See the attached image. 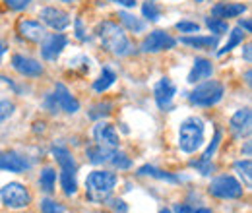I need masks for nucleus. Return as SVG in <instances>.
Listing matches in <instances>:
<instances>
[{
  "instance_id": "obj_1",
  "label": "nucleus",
  "mask_w": 252,
  "mask_h": 213,
  "mask_svg": "<svg viewBox=\"0 0 252 213\" xmlns=\"http://www.w3.org/2000/svg\"><path fill=\"white\" fill-rule=\"evenodd\" d=\"M97 35L107 51H111L117 57H126L132 53V43L126 37L125 30L115 22H103L97 28Z\"/></svg>"
},
{
  "instance_id": "obj_2",
  "label": "nucleus",
  "mask_w": 252,
  "mask_h": 213,
  "mask_svg": "<svg viewBox=\"0 0 252 213\" xmlns=\"http://www.w3.org/2000/svg\"><path fill=\"white\" fill-rule=\"evenodd\" d=\"M117 186V175L109 173V171H94L88 179H86V192H88V200H92L95 204H103L109 200V196L113 194Z\"/></svg>"
},
{
  "instance_id": "obj_3",
  "label": "nucleus",
  "mask_w": 252,
  "mask_h": 213,
  "mask_svg": "<svg viewBox=\"0 0 252 213\" xmlns=\"http://www.w3.org/2000/svg\"><path fill=\"white\" fill-rule=\"evenodd\" d=\"M204 144V121L190 117L179 128V148L185 153H194Z\"/></svg>"
},
{
  "instance_id": "obj_4",
  "label": "nucleus",
  "mask_w": 252,
  "mask_h": 213,
  "mask_svg": "<svg viewBox=\"0 0 252 213\" xmlns=\"http://www.w3.org/2000/svg\"><path fill=\"white\" fill-rule=\"evenodd\" d=\"M53 155L55 159L59 161L61 169H63V175H61V184H63V190L66 196H72L76 194L78 190V183H76V163H74V157L70 155V152L66 148H53Z\"/></svg>"
},
{
  "instance_id": "obj_5",
  "label": "nucleus",
  "mask_w": 252,
  "mask_h": 213,
  "mask_svg": "<svg viewBox=\"0 0 252 213\" xmlns=\"http://www.w3.org/2000/svg\"><path fill=\"white\" fill-rule=\"evenodd\" d=\"M43 105H45V109H47L49 113L64 111V113H68V115H74V113H78V109H80V103L70 95L68 88H66L64 84H57L55 91L47 95V99H45Z\"/></svg>"
},
{
  "instance_id": "obj_6",
  "label": "nucleus",
  "mask_w": 252,
  "mask_h": 213,
  "mask_svg": "<svg viewBox=\"0 0 252 213\" xmlns=\"http://www.w3.org/2000/svg\"><path fill=\"white\" fill-rule=\"evenodd\" d=\"M223 99V86L220 82H204L196 86V90L189 95V101L196 107H212Z\"/></svg>"
},
{
  "instance_id": "obj_7",
  "label": "nucleus",
  "mask_w": 252,
  "mask_h": 213,
  "mask_svg": "<svg viewBox=\"0 0 252 213\" xmlns=\"http://www.w3.org/2000/svg\"><path fill=\"white\" fill-rule=\"evenodd\" d=\"M0 198L4 202V206L12 208V210H22L28 208L32 202V196L28 192V188L20 183H10L4 188H0Z\"/></svg>"
},
{
  "instance_id": "obj_8",
  "label": "nucleus",
  "mask_w": 252,
  "mask_h": 213,
  "mask_svg": "<svg viewBox=\"0 0 252 213\" xmlns=\"http://www.w3.org/2000/svg\"><path fill=\"white\" fill-rule=\"evenodd\" d=\"M210 194L216 198H221V200H237L243 196V184L237 179L225 175L210 184Z\"/></svg>"
},
{
  "instance_id": "obj_9",
  "label": "nucleus",
  "mask_w": 252,
  "mask_h": 213,
  "mask_svg": "<svg viewBox=\"0 0 252 213\" xmlns=\"http://www.w3.org/2000/svg\"><path fill=\"white\" fill-rule=\"evenodd\" d=\"M177 45V41L169 35V33H165V31H152L146 39H144V43H142V51L144 53H159V51H169V49H173Z\"/></svg>"
},
{
  "instance_id": "obj_10",
  "label": "nucleus",
  "mask_w": 252,
  "mask_h": 213,
  "mask_svg": "<svg viewBox=\"0 0 252 213\" xmlns=\"http://www.w3.org/2000/svg\"><path fill=\"white\" fill-rule=\"evenodd\" d=\"M66 43H68V39L63 33H53V35L45 37L41 41V57L45 61H57L66 49Z\"/></svg>"
},
{
  "instance_id": "obj_11",
  "label": "nucleus",
  "mask_w": 252,
  "mask_h": 213,
  "mask_svg": "<svg viewBox=\"0 0 252 213\" xmlns=\"http://www.w3.org/2000/svg\"><path fill=\"white\" fill-rule=\"evenodd\" d=\"M94 136L95 142L99 148H105V150H117L119 148V134L115 130V126L107 124V122H99L94 128Z\"/></svg>"
},
{
  "instance_id": "obj_12",
  "label": "nucleus",
  "mask_w": 252,
  "mask_h": 213,
  "mask_svg": "<svg viewBox=\"0 0 252 213\" xmlns=\"http://www.w3.org/2000/svg\"><path fill=\"white\" fill-rule=\"evenodd\" d=\"M39 18L43 20L45 26H49V28H53V30L57 31H63L70 26V16L66 12H63V10H59V8H53V6L43 8Z\"/></svg>"
},
{
  "instance_id": "obj_13",
  "label": "nucleus",
  "mask_w": 252,
  "mask_h": 213,
  "mask_svg": "<svg viewBox=\"0 0 252 213\" xmlns=\"http://www.w3.org/2000/svg\"><path fill=\"white\" fill-rule=\"evenodd\" d=\"M231 132L235 138H247L252 130V113L251 109H241L233 115V119L229 122Z\"/></svg>"
},
{
  "instance_id": "obj_14",
  "label": "nucleus",
  "mask_w": 252,
  "mask_h": 213,
  "mask_svg": "<svg viewBox=\"0 0 252 213\" xmlns=\"http://www.w3.org/2000/svg\"><path fill=\"white\" fill-rule=\"evenodd\" d=\"M12 66L18 74L26 76V78H37L43 74V66L37 61H33L30 57H24V55H14L12 57Z\"/></svg>"
},
{
  "instance_id": "obj_15",
  "label": "nucleus",
  "mask_w": 252,
  "mask_h": 213,
  "mask_svg": "<svg viewBox=\"0 0 252 213\" xmlns=\"http://www.w3.org/2000/svg\"><path fill=\"white\" fill-rule=\"evenodd\" d=\"M156 103H158L159 109H169L171 107V101H173V97L177 95V88H175V84L169 80V78H161L158 84H156Z\"/></svg>"
},
{
  "instance_id": "obj_16",
  "label": "nucleus",
  "mask_w": 252,
  "mask_h": 213,
  "mask_svg": "<svg viewBox=\"0 0 252 213\" xmlns=\"http://www.w3.org/2000/svg\"><path fill=\"white\" fill-rule=\"evenodd\" d=\"M18 33H20L24 39L32 41V43H41V41L47 37L45 28H43L39 22H35V20H22V22L18 24Z\"/></svg>"
},
{
  "instance_id": "obj_17",
  "label": "nucleus",
  "mask_w": 252,
  "mask_h": 213,
  "mask_svg": "<svg viewBox=\"0 0 252 213\" xmlns=\"http://www.w3.org/2000/svg\"><path fill=\"white\" fill-rule=\"evenodd\" d=\"M30 167V163L14 152L0 153V171H10V173H22Z\"/></svg>"
},
{
  "instance_id": "obj_18",
  "label": "nucleus",
  "mask_w": 252,
  "mask_h": 213,
  "mask_svg": "<svg viewBox=\"0 0 252 213\" xmlns=\"http://www.w3.org/2000/svg\"><path fill=\"white\" fill-rule=\"evenodd\" d=\"M214 74V64L208 59H196L194 66L189 74V84H196V82H202V80H208L210 76Z\"/></svg>"
},
{
  "instance_id": "obj_19",
  "label": "nucleus",
  "mask_w": 252,
  "mask_h": 213,
  "mask_svg": "<svg viewBox=\"0 0 252 213\" xmlns=\"http://www.w3.org/2000/svg\"><path fill=\"white\" fill-rule=\"evenodd\" d=\"M247 12V6L245 4H216L214 8H212V16L214 18H220V20H229V18H237V16H241V14H245Z\"/></svg>"
},
{
  "instance_id": "obj_20",
  "label": "nucleus",
  "mask_w": 252,
  "mask_h": 213,
  "mask_svg": "<svg viewBox=\"0 0 252 213\" xmlns=\"http://www.w3.org/2000/svg\"><path fill=\"white\" fill-rule=\"evenodd\" d=\"M183 45H189L194 49H216L218 47V37H183L181 39Z\"/></svg>"
},
{
  "instance_id": "obj_21",
  "label": "nucleus",
  "mask_w": 252,
  "mask_h": 213,
  "mask_svg": "<svg viewBox=\"0 0 252 213\" xmlns=\"http://www.w3.org/2000/svg\"><path fill=\"white\" fill-rule=\"evenodd\" d=\"M115 80H117V76H115V72L111 70V68H103L101 70V74H99V78L94 82V90L99 93L107 91L113 84H115Z\"/></svg>"
},
{
  "instance_id": "obj_22",
  "label": "nucleus",
  "mask_w": 252,
  "mask_h": 213,
  "mask_svg": "<svg viewBox=\"0 0 252 213\" xmlns=\"http://www.w3.org/2000/svg\"><path fill=\"white\" fill-rule=\"evenodd\" d=\"M138 175H150V177H154V179H159V181H167V183H181V179L179 177H175V175H171V173H165V171H161V169H156V167H152V165H144L140 171H138Z\"/></svg>"
},
{
  "instance_id": "obj_23",
  "label": "nucleus",
  "mask_w": 252,
  "mask_h": 213,
  "mask_svg": "<svg viewBox=\"0 0 252 213\" xmlns=\"http://www.w3.org/2000/svg\"><path fill=\"white\" fill-rule=\"evenodd\" d=\"M245 35H247V33L241 30V28H235V30L229 33V41L225 43V47L218 51V57H223L225 53H231V51H233V49H235L237 45H241V43H243Z\"/></svg>"
},
{
  "instance_id": "obj_24",
  "label": "nucleus",
  "mask_w": 252,
  "mask_h": 213,
  "mask_svg": "<svg viewBox=\"0 0 252 213\" xmlns=\"http://www.w3.org/2000/svg\"><path fill=\"white\" fill-rule=\"evenodd\" d=\"M119 18H121V22L125 24L126 28L130 31H134V33H142L146 30V22L136 18V16H132V14H128V12H119Z\"/></svg>"
},
{
  "instance_id": "obj_25",
  "label": "nucleus",
  "mask_w": 252,
  "mask_h": 213,
  "mask_svg": "<svg viewBox=\"0 0 252 213\" xmlns=\"http://www.w3.org/2000/svg\"><path fill=\"white\" fill-rule=\"evenodd\" d=\"M113 153H115V150H105V148H99V146L88 148V157H90V161H92L94 165L107 163V161L113 157Z\"/></svg>"
},
{
  "instance_id": "obj_26",
  "label": "nucleus",
  "mask_w": 252,
  "mask_h": 213,
  "mask_svg": "<svg viewBox=\"0 0 252 213\" xmlns=\"http://www.w3.org/2000/svg\"><path fill=\"white\" fill-rule=\"evenodd\" d=\"M55 183H57V173H55V169H51V167L43 169V173H41V177H39V186H41V190H45L47 194H51V192L55 190Z\"/></svg>"
},
{
  "instance_id": "obj_27",
  "label": "nucleus",
  "mask_w": 252,
  "mask_h": 213,
  "mask_svg": "<svg viewBox=\"0 0 252 213\" xmlns=\"http://www.w3.org/2000/svg\"><path fill=\"white\" fill-rule=\"evenodd\" d=\"M235 171L239 173V177L245 181L247 186H251L252 184V163H251V159L237 161V163H235Z\"/></svg>"
},
{
  "instance_id": "obj_28",
  "label": "nucleus",
  "mask_w": 252,
  "mask_h": 213,
  "mask_svg": "<svg viewBox=\"0 0 252 213\" xmlns=\"http://www.w3.org/2000/svg\"><path fill=\"white\" fill-rule=\"evenodd\" d=\"M111 111H113V105H111L109 101H105V103H97V105H94V107L90 109L88 117H90V119H94V121H97V119L109 117V115H111Z\"/></svg>"
},
{
  "instance_id": "obj_29",
  "label": "nucleus",
  "mask_w": 252,
  "mask_h": 213,
  "mask_svg": "<svg viewBox=\"0 0 252 213\" xmlns=\"http://www.w3.org/2000/svg\"><path fill=\"white\" fill-rule=\"evenodd\" d=\"M206 26H208V30L212 31V33H216V37H220L223 33H227L229 31V26H227V22L225 20H220V18H206Z\"/></svg>"
},
{
  "instance_id": "obj_30",
  "label": "nucleus",
  "mask_w": 252,
  "mask_h": 213,
  "mask_svg": "<svg viewBox=\"0 0 252 213\" xmlns=\"http://www.w3.org/2000/svg\"><path fill=\"white\" fill-rule=\"evenodd\" d=\"M142 14H144V18L148 22H159V18H161V10H159V6L154 0L152 2H146L142 6Z\"/></svg>"
},
{
  "instance_id": "obj_31",
  "label": "nucleus",
  "mask_w": 252,
  "mask_h": 213,
  "mask_svg": "<svg viewBox=\"0 0 252 213\" xmlns=\"http://www.w3.org/2000/svg\"><path fill=\"white\" fill-rule=\"evenodd\" d=\"M109 161H111V163H113V167H117V169H130V167H132V161L126 157L125 153L115 152Z\"/></svg>"
},
{
  "instance_id": "obj_32",
  "label": "nucleus",
  "mask_w": 252,
  "mask_h": 213,
  "mask_svg": "<svg viewBox=\"0 0 252 213\" xmlns=\"http://www.w3.org/2000/svg\"><path fill=\"white\" fill-rule=\"evenodd\" d=\"M190 167H194V169H198L202 175H212L214 171H216V167H214V163L212 161H204V159H200V161H192L190 163Z\"/></svg>"
},
{
  "instance_id": "obj_33",
  "label": "nucleus",
  "mask_w": 252,
  "mask_h": 213,
  "mask_svg": "<svg viewBox=\"0 0 252 213\" xmlns=\"http://www.w3.org/2000/svg\"><path fill=\"white\" fill-rule=\"evenodd\" d=\"M41 213H64V208L53 200H43L41 202Z\"/></svg>"
},
{
  "instance_id": "obj_34",
  "label": "nucleus",
  "mask_w": 252,
  "mask_h": 213,
  "mask_svg": "<svg viewBox=\"0 0 252 213\" xmlns=\"http://www.w3.org/2000/svg\"><path fill=\"white\" fill-rule=\"evenodd\" d=\"M220 140H221V132H220V130H216V136H214V140H212L210 148H208V150H206V153L202 155V159H204V161H212L214 153H216V150H218V146H220Z\"/></svg>"
},
{
  "instance_id": "obj_35",
  "label": "nucleus",
  "mask_w": 252,
  "mask_h": 213,
  "mask_svg": "<svg viewBox=\"0 0 252 213\" xmlns=\"http://www.w3.org/2000/svg\"><path fill=\"white\" fill-rule=\"evenodd\" d=\"M16 107L12 101H0V122H4L6 119H10L14 115Z\"/></svg>"
},
{
  "instance_id": "obj_36",
  "label": "nucleus",
  "mask_w": 252,
  "mask_h": 213,
  "mask_svg": "<svg viewBox=\"0 0 252 213\" xmlns=\"http://www.w3.org/2000/svg\"><path fill=\"white\" fill-rule=\"evenodd\" d=\"M175 213H214L212 210H208V208H192L189 204H179V206H175Z\"/></svg>"
},
{
  "instance_id": "obj_37",
  "label": "nucleus",
  "mask_w": 252,
  "mask_h": 213,
  "mask_svg": "<svg viewBox=\"0 0 252 213\" xmlns=\"http://www.w3.org/2000/svg\"><path fill=\"white\" fill-rule=\"evenodd\" d=\"M177 30L181 31V33H198L200 26L196 22H179L177 24Z\"/></svg>"
},
{
  "instance_id": "obj_38",
  "label": "nucleus",
  "mask_w": 252,
  "mask_h": 213,
  "mask_svg": "<svg viewBox=\"0 0 252 213\" xmlns=\"http://www.w3.org/2000/svg\"><path fill=\"white\" fill-rule=\"evenodd\" d=\"M30 2L32 0H4V4L8 6V8H12V10H26L28 6H30Z\"/></svg>"
},
{
  "instance_id": "obj_39",
  "label": "nucleus",
  "mask_w": 252,
  "mask_h": 213,
  "mask_svg": "<svg viewBox=\"0 0 252 213\" xmlns=\"http://www.w3.org/2000/svg\"><path fill=\"white\" fill-rule=\"evenodd\" d=\"M74 26H76V37H78L80 41H88V31L84 28V22H82L80 18H76Z\"/></svg>"
},
{
  "instance_id": "obj_40",
  "label": "nucleus",
  "mask_w": 252,
  "mask_h": 213,
  "mask_svg": "<svg viewBox=\"0 0 252 213\" xmlns=\"http://www.w3.org/2000/svg\"><path fill=\"white\" fill-rule=\"evenodd\" d=\"M113 210H115V212H121V213L128 212V208H126V204L123 202V200H115V202H113Z\"/></svg>"
},
{
  "instance_id": "obj_41",
  "label": "nucleus",
  "mask_w": 252,
  "mask_h": 213,
  "mask_svg": "<svg viewBox=\"0 0 252 213\" xmlns=\"http://www.w3.org/2000/svg\"><path fill=\"white\" fill-rule=\"evenodd\" d=\"M111 2L121 4V6H125V8H134V6H136V0H111Z\"/></svg>"
},
{
  "instance_id": "obj_42",
  "label": "nucleus",
  "mask_w": 252,
  "mask_h": 213,
  "mask_svg": "<svg viewBox=\"0 0 252 213\" xmlns=\"http://www.w3.org/2000/svg\"><path fill=\"white\" fill-rule=\"evenodd\" d=\"M239 28H241V30H245L247 33H251V30H252L251 20H239Z\"/></svg>"
},
{
  "instance_id": "obj_43",
  "label": "nucleus",
  "mask_w": 252,
  "mask_h": 213,
  "mask_svg": "<svg viewBox=\"0 0 252 213\" xmlns=\"http://www.w3.org/2000/svg\"><path fill=\"white\" fill-rule=\"evenodd\" d=\"M245 61L251 62V45H247V47H245Z\"/></svg>"
},
{
  "instance_id": "obj_44",
  "label": "nucleus",
  "mask_w": 252,
  "mask_h": 213,
  "mask_svg": "<svg viewBox=\"0 0 252 213\" xmlns=\"http://www.w3.org/2000/svg\"><path fill=\"white\" fill-rule=\"evenodd\" d=\"M4 55H6V43H2V41H0V59H2Z\"/></svg>"
},
{
  "instance_id": "obj_45",
  "label": "nucleus",
  "mask_w": 252,
  "mask_h": 213,
  "mask_svg": "<svg viewBox=\"0 0 252 213\" xmlns=\"http://www.w3.org/2000/svg\"><path fill=\"white\" fill-rule=\"evenodd\" d=\"M245 153H247V155H251V142H247V144H245Z\"/></svg>"
},
{
  "instance_id": "obj_46",
  "label": "nucleus",
  "mask_w": 252,
  "mask_h": 213,
  "mask_svg": "<svg viewBox=\"0 0 252 213\" xmlns=\"http://www.w3.org/2000/svg\"><path fill=\"white\" fill-rule=\"evenodd\" d=\"M159 213H171V210H161Z\"/></svg>"
},
{
  "instance_id": "obj_47",
  "label": "nucleus",
  "mask_w": 252,
  "mask_h": 213,
  "mask_svg": "<svg viewBox=\"0 0 252 213\" xmlns=\"http://www.w3.org/2000/svg\"><path fill=\"white\" fill-rule=\"evenodd\" d=\"M196 2H204V0H196Z\"/></svg>"
},
{
  "instance_id": "obj_48",
  "label": "nucleus",
  "mask_w": 252,
  "mask_h": 213,
  "mask_svg": "<svg viewBox=\"0 0 252 213\" xmlns=\"http://www.w3.org/2000/svg\"><path fill=\"white\" fill-rule=\"evenodd\" d=\"M64 2H72V0H64Z\"/></svg>"
}]
</instances>
